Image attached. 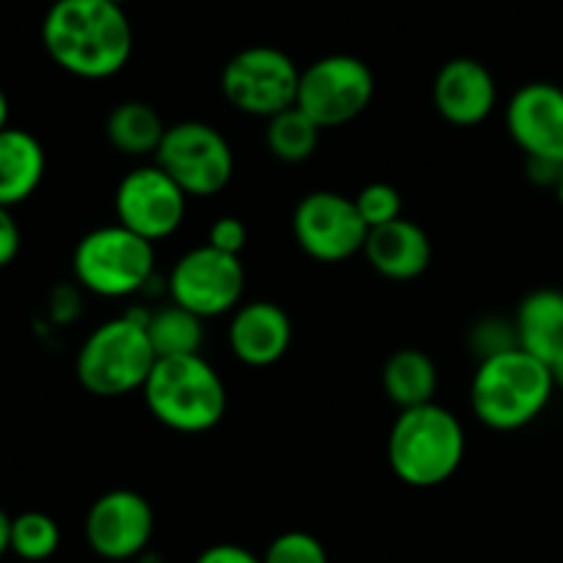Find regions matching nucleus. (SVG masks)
I'll use <instances>...</instances> for the list:
<instances>
[{
	"label": "nucleus",
	"mask_w": 563,
	"mask_h": 563,
	"mask_svg": "<svg viewBox=\"0 0 563 563\" xmlns=\"http://www.w3.org/2000/svg\"><path fill=\"white\" fill-rule=\"evenodd\" d=\"M42 42L64 73L102 80L130 62L133 29L111 0H56L42 23Z\"/></svg>",
	"instance_id": "1"
},
{
	"label": "nucleus",
	"mask_w": 563,
	"mask_h": 563,
	"mask_svg": "<svg viewBox=\"0 0 563 563\" xmlns=\"http://www.w3.org/2000/svg\"><path fill=\"white\" fill-rule=\"evenodd\" d=\"M552 393L550 365L514 345L478 362L470 384V406L486 429L517 431L544 411Z\"/></svg>",
	"instance_id": "2"
},
{
	"label": "nucleus",
	"mask_w": 563,
	"mask_h": 563,
	"mask_svg": "<svg viewBox=\"0 0 563 563\" xmlns=\"http://www.w3.org/2000/svg\"><path fill=\"white\" fill-rule=\"evenodd\" d=\"M464 448L467 437L459 417L431 400L400 409L387 437V462L406 486L431 489L462 467Z\"/></svg>",
	"instance_id": "3"
},
{
	"label": "nucleus",
	"mask_w": 563,
	"mask_h": 563,
	"mask_svg": "<svg viewBox=\"0 0 563 563\" xmlns=\"http://www.w3.org/2000/svg\"><path fill=\"white\" fill-rule=\"evenodd\" d=\"M141 393L155 420L180 434L210 431L227 411L224 382L202 354L158 356Z\"/></svg>",
	"instance_id": "4"
},
{
	"label": "nucleus",
	"mask_w": 563,
	"mask_h": 563,
	"mask_svg": "<svg viewBox=\"0 0 563 563\" xmlns=\"http://www.w3.org/2000/svg\"><path fill=\"white\" fill-rule=\"evenodd\" d=\"M155 351L144 323L133 318H111L84 340L75 373L84 389L97 398H122L144 387L155 365Z\"/></svg>",
	"instance_id": "5"
},
{
	"label": "nucleus",
	"mask_w": 563,
	"mask_h": 563,
	"mask_svg": "<svg viewBox=\"0 0 563 563\" xmlns=\"http://www.w3.org/2000/svg\"><path fill=\"white\" fill-rule=\"evenodd\" d=\"M75 279L106 299H124L144 290L155 276L153 243L122 224L86 232L73 254Z\"/></svg>",
	"instance_id": "6"
},
{
	"label": "nucleus",
	"mask_w": 563,
	"mask_h": 563,
	"mask_svg": "<svg viewBox=\"0 0 563 563\" xmlns=\"http://www.w3.org/2000/svg\"><path fill=\"white\" fill-rule=\"evenodd\" d=\"M155 164L183 188L186 197L221 194L235 172L230 141L208 122H177L166 128Z\"/></svg>",
	"instance_id": "7"
},
{
	"label": "nucleus",
	"mask_w": 563,
	"mask_h": 563,
	"mask_svg": "<svg viewBox=\"0 0 563 563\" xmlns=\"http://www.w3.org/2000/svg\"><path fill=\"white\" fill-rule=\"evenodd\" d=\"M376 91V78L362 58L334 53L301 69L296 106L318 128H340L367 111Z\"/></svg>",
	"instance_id": "8"
},
{
	"label": "nucleus",
	"mask_w": 563,
	"mask_h": 563,
	"mask_svg": "<svg viewBox=\"0 0 563 563\" xmlns=\"http://www.w3.org/2000/svg\"><path fill=\"white\" fill-rule=\"evenodd\" d=\"M299 75L294 58L279 47L254 45L235 53L221 73V91L235 111L249 117H276L296 106Z\"/></svg>",
	"instance_id": "9"
},
{
	"label": "nucleus",
	"mask_w": 563,
	"mask_h": 563,
	"mask_svg": "<svg viewBox=\"0 0 563 563\" xmlns=\"http://www.w3.org/2000/svg\"><path fill=\"white\" fill-rule=\"evenodd\" d=\"M246 271L238 254H227L210 243L183 254L166 279L172 301L205 318L232 312L243 299Z\"/></svg>",
	"instance_id": "10"
},
{
	"label": "nucleus",
	"mask_w": 563,
	"mask_h": 563,
	"mask_svg": "<svg viewBox=\"0 0 563 563\" xmlns=\"http://www.w3.org/2000/svg\"><path fill=\"white\" fill-rule=\"evenodd\" d=\"M188 197L158 164L128 172L113 194L117 224L155 243L175 235L186 219Z\"/></svg>",
	"instance_id": "11"
},
{
	"label": "nucleus",
	"mask_w": 563,
	"mask_h": 563,
	"mask_svg": "<svg viewBox=\"0 0 563 563\" xmlns=\"http://www.w3.org/2000/svg\"><path fill=\"white\" fill-rule=\"evenodd\" d=\"M294 238L318 263H343L362 252L367 227L354 199L338 191H312L296 205Z\"/></svg>",
	"instance_id": "12"
},
{
	"label": "nucleus",
	"mask_w": 563,
	"mask_h": 563,
	"mask_svg": "<svg viewBox=\"0 0 563 563\" xmlns=\"http://www.w3.org/2000/svg\"><path fill=\"white\" fill-rule=\"evenodd\" d=\"M153 530V506L133 489L106 492L86 514V541L106 561H128L147 552Z\"/></svg>",
	"instance_id": "13"
},
{
	"label": "nucleus",
	"mask_w": 563,
	"mask_h": 563,
	"mask_svg": "<svg viewBox=\"0 0 563 563\" xmlns=\"http://www.w3.org/2000/svg\"><path fill=\"white\" fill-rule=\"evenodd\" d=\"M514 144L533 161H563V89L555 84H525L506 108Z\"/></svg>",
	"instance_id": "14"
},
{
	"label": "nucleus",
	"mask_w": 563,
	"mask_h": 563,
	"mask_svg": "<svg viewBox=\"0 0 563 563\" xmlns=\"http://www.w3.org/2000/svg\"><path fill=\"white\" fill-rule=\"evenodd\" d=\"M434 106L456 128L481 124L497 106V86L475 58H451L434 78Z\"/></svg>",
	"instance_id": "15"
},
{
	"label": "nucleus",
	"mask_w": 563,
	"mask_h": 563,
	"mask_svg": "<svg viewBox=\"0 0 563 563\" xmlns=\"http://www.w3.org/2000/svg\"><path fill=\"white\" fill-rule=\"evenodd\" d=\"M230 351L249 367H268L288 354L294 327L288 312L274 301H249L232 310L227 329Z\"/></svg>",
	"instance_id": "16"
},
{
	"label": "nucleus",
	"mask_w": 563,
	"mask_h": 563,
	"mask_svg": "<svg viewBox=\"0 0 563 563\" xmlns=\"http://www.w3.org/2000/svg\"><path fill=\"white\" fill-rule=\"evenodd\" d=\"M362 254L373 271L393 282L417 279L431 265V238L420 224L409 219H395L382 227H373L365 238Z\"/></svg>",
	"instance_id": "17"
},
{
	"label": "nucleus",
	"mask_w": 563,
	"mask_h": 563,
	"mask_svg": "<svg viewBox=\"0 0 563 563\" xmlns=\"http://www.w3.org/2000/svg\"><path fill=\"white\" fill-rule=\"evenodd\" d=\"M514 332L519 349L552 365L563 354V290L539 288L525 296L517 307Z\"/></svg>",
	"instance_id": "18"
},
{
	"label": "nucleus",
	"mask_w": 563,
	"mask_h": 563,
	"mask_svg": "<svg viewBox=\"0 0 563 563\" xmlns=\"http://www.w3.org/2000/svg\"><path fill=\"white\" fill-rule=\"evenodd\" d=\"M45 147L23 128L0 130V205L14 208L40 188L45 177Z\"/></svg>",
	"instance_id": "19"
},
{
	"label": "nucleus",
	"mask_w": 563,
	"mask_h": 563,
	"mask_svg": "<svg viewBox=\"0 0 563 563\" xmlns=\"http://www.w3.org/2000/svg\"><path fill=\"white\" fill-rule=\"evenodd\" d=\"M437 365L426 351L420 349H400L384 362L382 387L384 395L393 400L398 409H411V406L431 404L437 393Z\"/></svg>",
	"instance_id": "20"
},
{
	"label": "nucleus",
	"mask_w": 563,
	"mask_h": 563,
	"mask_svg": "<svg viewBox=\"0 0 563 563\" xmlns=\"http://www.w3.org/2000/svg\"><path fill=\"white\" fill-rule=\"evenodd\" d=\"M164 133L166 124L161 113L150 102L141 100L119 102L106 119V135L111 147L130 158H144V155L155 158Z\"/></svg>",
	"instance_id": "21"
},
{
	"label": "nucleus",
	"mask_w": 563,
	"mask_h": 563,
	"mask_svg": "<svg viewBox=\"0 0 563 563\" xmlns=\"http://www.w3.org/2000/svg\"><path fill=\"white\" fill-rule=\"evenodd\" d=\"M147 338L153 343L155 356H186L199 354L205 343L202 318L175 305L153 310L147 318Z\"/></svg>",
	"instance_id": "22"
},
{
	"label": "nucleus",
	"mask_w": 563,
	"mask_h": 563,
	"mask_svg": "<svg viewBox=\"0 0 563 563\" xmlns=\"http://www.w3.org/2000/svg\"><path fill=\"white\" fill-rule=\"evenodd\" d=\"M318 139H321V128L299 106H290L271 117L265 128L268 153L282 164H301L310 158L318 147Z\"/></svg>",
	"instance_id": "23"
},
{
	"label": "nucleus",
	"mask_w": 563,
	"mask_h": 563,
	"mask_svg": "<svg viewBox=\"0 0 563 563\" xmlns=\"http://www.w3.org/2000/svg\"><path fill=\"white\" fill-rule=\"evenodd\" d=\"M62 544V530L51 514L25 511L20 517H12V541L9 550L20 555L23 561H47Z\"/></svg>",
	"instance_id": "24"
},
{
	"label": "nucleus",
	"mask_w": 563,
	"mask_h": 563,
	"mask_svg": "<svg viewBox=\"0 0 563 563\" xmlns=\"http://www.w3.org/2000/svg\"><path fill=\"white\" fill-rule=\"evenodd\" d=\"M263 563H329L327 547L305 530H288L276 536L265 550Z\"/></svg>",
	"instance_id": "25"
},
{
	"label": "nucleus",
	"mask_w": 563,
	"mask_h": 563,
	"mask_svg": "<svg viewBox=\"0 0 563 563\" xmlns=\"http://www.w3.org/2000/svg\"><path fill=\"white\" fill-rule=\"evenodd\" d=\"M354 205L360 210L362 221H365L367 232L373 227L400 219V210H404V199H400L398 188L389 186V183H371V186H365L354 197Z\"/></svg>",
	"instance_id": "26"
},
{
	"label": "nucleus",
	"mask_w": 563,
	"mask_h": 563,
	"mask_svg": "<svg viewBox=\"0 0 563 563\" xmlns=\"http://www.w3.org/2000/svg\"><path fill=\"white\" fill-rule=\"evenodd\" d=\"M470 345H473V351L481 360L514 349V345H517L514 323L500 321V318H484V321L475 323L473 332H470Z\"/></svg>",
	"instance_id": "27"
},
{
	"label": "nucleus",
	"mask_w": 563,
	"mask_h": 563,
	"mask_svg": "<svg viewBox=\"0 0 563 563\" xmlns=\"http://www.w3.org/2000/svg\"><path fill=\"white\" fill-rule=\"evenodd\" d=\"M208 243L213 249H219V252L238 254V257H241L243 246H246V227H243V221L235 219V216H224V219L210 224Z\"/></svg>",
	"instance_id": "28"
},
{
	"label": "nucleus",
	"mask_w": 563,
	"mask_h": 563,
	"mask_svg": "<svg viewBox=\"0 0 563 563\" xmlns=\"http://www.w3.org/2000/svg\"><path fill=\"white\" fill-rule=\"evenodd\" d=\"M20 241L23 238H20V227L14 221L12 208L0 205V268H7V265H12L18 260Z\"/></svg>",
	"instance_id": "29"
},
{
	"label": "nucleus",
	"mask_w": 563,
	"mask_h": 563,
	"mask_svg": "<svg viewBox=\"0 0 563 563\" xmlns=\"http://www.w3.org/2000/svg\"><path fill=\"white\" fill-rule=\"evenodd\" d=\"M194 563H263V558L254 555L252 550L241 544H213L205 552H199Z\"/></svg>",
	"instance_id": "30"
},
{
	"label": "nucleus",
	"mask_w": 563,
	"mask_h": 563,
	"mask_svg": "<svg viewBox=\"0 0 563 563\" xmlns=\"http://www.w3.org/2000/svg\"><path fill=\"white\" fill-rule=\"evenodd\" d=\"M9 541H12V517L0 508V558L9 552Z\"/></svg>",
	"instance_id": "31"
},
{
	"label": "nucleus",
	"mask_w": 563,
	"mask_h": 563,
	"mask_svg": "<svg viewBox=\"0 0 563 563\" xmlns=\"http://www.w3.org/2000/svg\"><path fill=\"white\" fill-rule=\"evenodd\" d=\"M550 371H552V382H555V387L563 389V354L552 362Z\"/></svg>",
	"instance_id": "32"
},
{
	"label": "nucleus",
	"mask_w": 563,
	"mask_h": 563,
	"mask_svg": "<svg viewBox=\"0 0 563 563\" xmlns=\"http://www.w3.org/2000/svg\"><path fill=\"white\" fill-rule=\"evenodd\" d=\"M3 128H9V97L0 89V130Z\"/></svg>",
	"instance_id": "33"
},
{
	"label": "nucleus",
	"mask_w": 563,
	"mask_h": 563,
	"mask_svg": "<svg viewBox=\"0 0 563 563\" xmlns=\"http://www.w3.org/2000/svg\"><path fill=\"white\" fill-rule=\"evenodd\" d=\"M555 191H558V199L563 202V161L561 166H558V183H555Z\"/></svg>",
	"instance_id": "34"
},
{
	"label": "nucleus",
	"mask_w": 563,
	"mask_h": 563,
	"mask_svg": "<svg viewBox=\"0 0 563 563\" xmlns=\"http://www.w3.org/2000/svg\"><path fill=\"white\" fill-rule=\"evenodd\" d=\"M111 3H117V7H124V3H128V0H111Z\"/></svg>",
	"instance_id": "35"
}]
</instances>
